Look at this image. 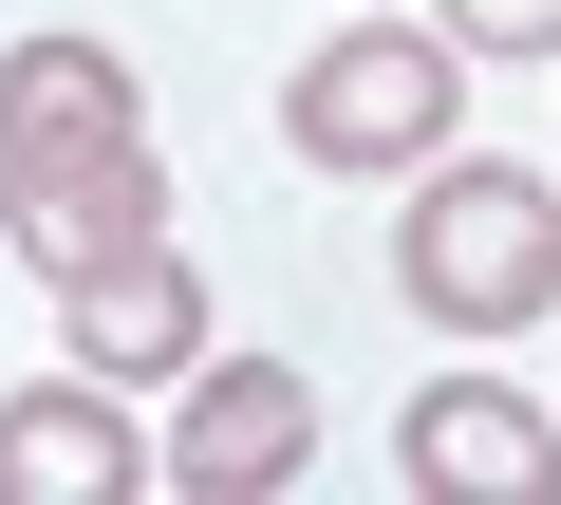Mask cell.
Masks as SVG:
<instances>
[{
	"mask_svg": "<svg viewBox=\"0 0 561 505\" xmlns=\"http://www.w3.org/2000/svg\"><path fill=\"white\" fill-rule=\"evenodd\" d=\"M393 282H412V319H449V337H524V319L561 300V187H542V169H486V150H431V187H412V225H393Z\"/></svg>",
	"mask_w": 561,
	"mask_h": 505,
	"instance_id": "cell-1",
	"label": "cell"
},
{
	"mask_svg": "<svg viewBox=\"0 0 561 505\" xmlns=\"http://www.w3.org/2000/svg\"><path fill=\"white\" fill-rule=\"evenodd\" d=\"M280 131H300L319 169H431L449 131H468V38L431 20H356V38H319L300 76H280Z\"/></svg>",
	"mask_w": 561,
	"mask_h": 505,
	"instance_id": "cell-2",
	"label": "cell"
},
{
	"mask_svg": "<svg viewBox=\"0 0 561 505\" xmlns=\"http://www.w3.org/2000/svg\"><path fill=\"white\" fill-rule=\"evenodd\" d=\"M0 243H20L38 282H94V263H131V243H169V169H150V131L0 150Z\"/></svg>",
	"mask_w": 561,
	"mask_h": 505,
	"instance_id": "cell-3",
	"label": "cell"
},
{
	"mask_svg": "<svg viewBox=\"0 0 561 505\" xmlns=\"http://www.w3.org/2000/svg\"><path fill=\"white\" fill-rule=\"evenodd\" d=\"M300 468H319V393L280 375V356H206V375H187L169 486H206V505H262V486H300Z\"/></svg>",
	"mask_w": 561,
	"mask_h": 505,
	"instance_id": "cell-4",
	"label": "cell"
},
{
	"mask_svg": "<svg viewBox=\"0 0 561 505\" xmlns=\"http://www.w3.org/2000/svg\"><path fill=\"white\" fill-rule=\"evenodd\" d=\"M131 486H150V431L113 412V375L0 393V505H131Z\"/></svg>",
	"mask_w": 561,
	"mask_h": 505,
	"instance_id": "cell-5",
	"label": "cell"
},
{
	"mask_svg": "<svg viewBox=\"0 0 561 505\" xmlns=\"http://www.w3.org/2000/svg\"><path fill=\"white\" fill-rule=\"evenodd\" d=\"M412 486H449V505H542V486H561V412H524L505 375H431V393H412Z\"/></svg>",
	"mask_w": 561,
	"mask_h": 505,
	"instance_id": "cell-6",
	"label": "cell"
},
{
	"mask_svg": "<svg viewBox=\"0 0 561 505\" xmlns=\"http://www.w3.org/2000/svg\"><path fill=\"white\" fill-rule=\"evenodd\" d=\"M57 356H94L113 393H131V375H206V282L169 263V243H131V263L57 282Z\"/></svg>",
	"mask_w": 561,
	"mask_h": 505,
	"instance_id": "cell-7",
	"label": "cell"
},
{
	"mask_svg": "<svg viewBox=\"0 0 561 505\" xmlns=\"http://www.w3.org/2000/svg\"><path fill=\"white\" fill-rule=\"evenodd\" d=\"M131 131V57L113 38H20L0 57V150H94Z\"/></svg>",
	"mask_w": 561,
	"mask_h": 505,
	"instance_id": "cell-8",
	"label": "cell"
},
{
	"mask_svg": "<svg viewBox=\"0 0 561 505\" xmlns=\"http://www.w3.org/2000/svg\"><path fill=\"white\" fill-rule=\"evenodd\" d=\"M431 20H449L468 57H542V76H561V0H431Z\"/></svg>",
	"mask_w": 561,
	"mask_h": 505,
	"instance_id": "cell-9",
	"label": "cell"
}]
</instances>
